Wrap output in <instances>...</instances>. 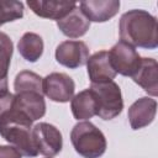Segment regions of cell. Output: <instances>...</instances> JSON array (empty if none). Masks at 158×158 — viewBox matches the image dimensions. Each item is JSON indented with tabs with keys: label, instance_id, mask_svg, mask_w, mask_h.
<instances>
[{
	"label": "cell",
	"instance_id": "cell-19",
	"mask_svg": "<svg viewBox=\"0 0 158 158\" xmlns=\"http://www.w3.org/2000/svg\"><path fill=\"white\" fill-rule=\"evenodd\" d=\"M15 93H25V91H36L40 94H43L42 90V78L30 70H22L20 72L14 81Z\"/></svg>",
	"mask_w": 158,
	"mask_h": 158
},
{
	"label": "cell",
	"instance_id": "cell-17",
	"mask_svg": "<svg viewBox=\"0 0 158 158\" xmlns=\"http://www.w3.org/2000/svg\"><path fill=\"white\" fill-rule=\"evenodd\" d=\"M17 49L27 62H36L43 53V40L40 35L26 32L17 43Z\"/></svg>",
	"mask_w": 158,
	"mask_h": 158
},
{
	"label": "cell",
	"instance_id": "cell-23",
	"mask_svg": "<svg viewBox=\"0 0 158 158\" xmlns=\"http://www.w3.org/2000/svg\"><path fill=\"white\" fill-rule=\"evenodd\" d=\"M48 158H52V157H48Z\"/></svg>",
	"mask_w": 158,
	"mask_h": 158
},
{
	"label": "cell",
	"instance_id": "cell-21",
	"mask_svg": "<svg viewBox=\"0 0 158 158\" xmlns=\"http://www.w3.org/2000/svg\"><path fill=\"white\" fill-rule=\"evenodd\" d=\"M14 102H15V95L11 93H6L5 95L0 96V118L14 109Z\"/></svg>",
	"mask_w": 158,
	"mask_h": 158
},
{
	"label": "cell",
	"instance_id": "cell-10",
	"mask_svg": "<svg viewBox=\"0 0 158 158\" xmlns=\"http://www.w3.org/2000/svg\"><path fill=\"white\" fill-rule=\"evenodd\" d=\"M79 9L89 21L105 22L112 19L120 9V1L117 0H89L81 1Z\"/></svg>",
	"mask_w": 158,
	"mask_h": 158
},
{
	"label": "cell",
	"instance_id": "cell-1",
	"mask_svg": "<svg viewBox=\"0 0 158 158\" xmlns=\"http://www.w3.org/2000/svg\"><path fill=\"white\" fill-rule=\"evenodd\" d=\"M120 38L132 47L154 49L158 46L157 19L144 10L125 12L118 23Z\"/></svg>",
	"mask_w": 158,
	"mask_h": 158
},
{
	"label": "cell",
	"instance_id": "cell-14",
	"mask_svg": "<svg viewBox=\"0 0 158 158\" xmlns=\"http://www.w3.org/2000/svg\"><path fill=\"white\" fill-rule=\"evenodd\" d=\"M27 6L40 17L49 20H60L67 16L75 6L77 2L73 1H27Z\"/></svg>",
	"mask_w": 158,
	"mask_h": 158
},
{
	"label": "cell",
	"instance_id": "cell-12",
	"mask_svg": "<svg viewBox=\"0 0 158 158\" xmlns=\"http://www.w3.org/2000/svg\"><path fill=\"white\" fill-rule=\"evenodd\" d=\"M86 68L91 84L110 81L117 74L110 64L107 51H99L89 57L86 62Z\"/></svg>",
	"mask_w": 158,
	"mask_h": 158
},
{
	"label": "cell",
	"instance_id": "cell-20",
	"mask_svg": "<svg viewBox=\"0 0 158 158\" xmlns=\"http://www.w3.org/2000/svg\"><path fill=\"white\" fill-rule=\"evenodd\" d=\"M23 16V4L15 0H0V26Z\"/></svg>",
	"mask_w": 158,
	"mask_h": 158
},
{
	"label": "cell",
	"instance_id": "cell-9",
	"mask_svg": "<svg viewBox=\"0 0 158 158\" xmlns=\"http://www.w3.org/2000/svg\"><path fill=\"white\" fill-rule=\"evenodd\" d=\"M14 109L33 122L43 117L46 114V101L43 99V94L36 91L19 93L15 95Z\"/></svg>",
	"mask_w": 158,
	"mask_h": 158
},
{
	"label": "cell",
	"instance_id": "cell-7",
	"mask_svg": "<svg viewBox=\"0 0 158 158\" xmlns=\"http://www.w3.org/2000/svg\"><path fill=\"white\" fill-rule=\"evenodd\" d=\"M42 90L52 101L67 102L74 95L75 84L65 73H51L42 79Z\"/></svg>",
	"mask_w": 158,
	"mask_h": 158
},
{
	"label": "cell",
	"instance_id": "cell-2",
	"mask_svg": "<svg viewBox=\"0 0 158 158\" xmlns=\"http://www.w3.org/2000/svg\"><path fill=\"white\" fill-rule=\"evenodd\" d=\"M0 135L22 156H38L32 138V121L15 109L0 118Z\"/></svg>",
	"mask_w": 158,
	"mask_h": 158
},
{
	"label": "cell",
	"instance_id": "cell-3",
	"mask_svg": "<svg viewBox=\"0 0 158 158\" xmlns=\"http://www.w3.org/2000/svg\"><path fill=\"white\" fill-rule=\"evenodd\" d=\"M70 141L77 153L84 158H99L106 151V138L104 133L91 122H78L72 132Z\"/></svg>",
	"mask_w": 158,
	"mask_h": 158
},
{
	"label": "cell",
	"instance_id": "cell-16",
	"mask_svg": "<svg viewBox=\"0 0 158 158\" xmlns=\"http://www.w3.org/2000/svg\"><path fill=\"white\" fill-rule=\"evenodd\" d=\"M72 114L77 120H88L96 115V102L90 89H85L72 98Z\"/></svg>",
	"mask_w": 158,
	"mask_h": 158
},
{
	"label": "cell",
	"instance_id": "cell-15",
	"mask_svg": "<svg viewBox=\"0 0 158 158\" xmlns=\"http://www.w3.org/2000/svg\"><path fill=\"white\" fill-rule=\"evenodd\" d=\"M57 26L60 32L67 37L79 38L88 32L90 27V21L85 17V15L81 12L77 4V6L67 16L57 21Z\"/></svg>",
	"mask_w": 158,
	"mask_h": 158
},
{
	"label": "cell",
	"instance_id": "cell-8",
	"mask_svg": "<svg viewBox=\"0 0 158 158\" xmlns=\"http://www.w3.org/2000/svg\"><path fill=\"white\" fill-rule=\"evenodd\" d=\"M56 59L59 64L75 69L86 64L89 48L81 41H64L56 48Z\"/></svg>",
	"mask_w": 158,
	"mask_h": 158
},
{
	"label": "cell",
	"instance_id": "cell-4",
	"mask_svg": "<svg viewBox=\"0 0 158 158\" xmlns=\"http://www.w3.org/2000/svg\"><path fill=\"white\" fill-rule=\"evenodd\" d=\"M90 91L96 102V115L102 120H112L123 109V100L120 86L114 81L91 84Z\"/></svg>",
	"mask_w": 158,
	"mask_h": 158
},
{
	"label": "cell",
	"instance_id": "cell-5",
	"mask_svg": "<svg viewBox=\"0 0 158 158\" xmlns=\"http://www.w3.org/2000/svg\"><path fill=\"white\" fill-rule=\"evenodd\" d=\"M107 53L112 69L121 75L132 77L141 65V56L135 47L127 44L126 42H117Z\"/></svg>",
	"mask_w": 158,
	"mask_h": 158
},
{
	"label": "cell",
	"instance_id": "cell-22",
	"mask_svg": "<svg viewBox=\"0 0 158 158\" xmlns=\"http://www.w3.org/2000/svg\"><path fill=\"white\" fill-rule=\"evenodd\" d=\"M21 153L12 146H0V158H21Z\"/></svg>",
	"mask_w": 158,
	"mask_h": 158
},
{
	"label": "cell",
	"instance_id": "cell-6",
	"mask_svg": "<svg viewBox=\"0 0 158 158\" xmlns=\"http://www.w3.org/2000/svg\"><path fill=\"white\" fill-rule=\"evenodd\" d=\"M32 138L38 154L41 153L46 157H54L62 149V133L51 123L40 122L32 127Z\"/></svg>",
	"mask_w": 158,
	"mask_h": 158
},
{
	"label": "cell",
	"instance_id": "cell-18",
	"mask_svg": "<svg viewBox=\"0 0 158 158\" xmlns=\"http://www.w3.org/2000/svg\"><path fill=\"white\" fill-rule=\"evenodd\" d=\"M14 44L10 37L0 31V96L7 91V72L12 57Z\"/></svg>",
	"mask_w": 158,
	"mask_h": 158
},
{
	"label": "cell",
	"instance_id": "cell-13",
	"mask_svg": "<svg viewBox=\"0 0 158 158\" xmlns=\"http://www.w3.org/2000/svg\"><path fill=\"white\" fill-rule=\"evenodd\" d=\"M132 79L151 96L158 94V64L153 58H142L138 70L132 75Z\"/></svg>",
	"mask_w": 158,
	"mask_h": 158
},
{
	"label": "cell",
	"instance_id": "cell-11",
	"mask_svg": "<svg viewBox=\"0 0 158 158\" xmlns=\"http://www.w3.org/2000/svg\"><path fill=\"white\" fill-rule=\"evenodd\" d=\"M157 101L152 98L144 96L136 100L128 109V121L133 130H139L149 123L156 117Z\"/></svg>",
	"mask_w": 158,
	"mask_h": 158
}]
</instances>
